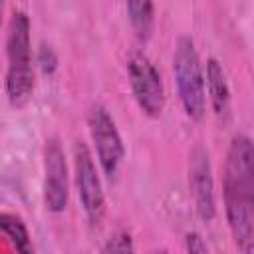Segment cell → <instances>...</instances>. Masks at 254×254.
<instances>
[{"instance_id": "cell-1", "label": "cell", "mask_w": 254, "mask_h": 254, "mask_svg": "<svg viewBox=\"0 0 254 254\" xmlns=\"http://www.w3.org/2000/svg\"><path fill=\"white\" fill-rule=\"evenodd\" d=\"M222 200L228 230L242 254H254V141L236 133L222 167Z\"/></svg>"}, {"instance_id": "cell-2", "label": "cell", "mask_w": 254, "mask_h": 254, "mask_svg": "<svg viewBox=\"0 0 254 254\" xmlns=\"http://www.w3.org/2000/svg\"><path fill=\"white\" fill-rule=\"evenodd\" d=\"M6 97L14 107L28 103L34 91V65L30 42V18L26 10L12 8L6 26Z\"/></svg>"}, {"instance_id": "cell-3", "label": "cell", "mask_w": 254, "mask_h": 254, "mask_svg": "<svg viewBox=\"0 0 254 254\" xmlns=\"http://www.w3.org/2000/svg\"><path fill=\"white\" fill-rule=\"evenodd\" d=\"M173 73L187 117H190L192 121H200L206 111V81L194 40L187 34L179 36L175 44Z\"/></svg>"}, {"instance_id": "cell-4", "label": "cell", "mask_w": 254, "mask_h": 254, "mask_svg": "<svg viewBox=\"0 0 254 254\" xmlns=\"http://www.w3.org/2000/svg\"><path fill=\"white\" fill-rule=\"evenodd\" d=\"M73 179L87 222L99 226L105 216V194L93 155L83 141L73 143Z\"/></svg>"}, {"instance_id": "cell-5", "label": "cell", "mask_w": 254, "mask_h": 254, "mask_svg": "<svg viewBox=\"0 0 254 254\" xmlns=\"http://www.w3.org/2000/svg\"><path fill=\"white\" fill-rule=\"evenodd\" d=\"M127 75L139 109L147 117H159L165 107V85L151 58L143 52H133L127 60Z\"/></svg>"}, {"instance_id": "cell-6", "label": "cell", "mask_w": 254, "mask_h": 254, "mask_svg": "<svg viewBox=\"0 0 254 254\" xmlns=\"http://www.w3.org/2000/svg\"><path fill=\"white\" fill-rule=\"evenodd\" d=\"M87 129L103 175L113 179L125 159V145L121 141L115 119L103 105H93L87 113Z\"/></svg>"}, {"instance_id": "cell-7", "label": "cell", "mask_w": 254, "mask_h": 254, "mask_svg": "<svg viewBox=\"0 0 254 254\" xmlns=\"http://www.w3.org/2000/svg\"><path fill=\"white\" fill-rule=\"evenodd\" d=\"M69 198V175L65 153L58 137L44 145V204L50 212H64Z\"/></svg>"}, {"instance_id": "cell-8", "label": "cell", "mask_w": 254, "mask_h": 254, "mask_svg": "<svg viewBox=\"0 0 254 254\" xmlns=\"http://www.w3.org/2000/svg\"><path fill=\"white\" fill-rule=\"evenodd\" d=\"M189 189H190V196H192L196 214L202 220H212L214 218V212H216L214 183H212L208 153L200 145H196L190 151V161H189Z\"/></svg>"}, {"instance_id": "cell-9", "label": "cell", "mask_w": 254, "mask_h": 254, "mask_svg": "<svg viewBox=\"0 0 254 254\" xmlns=\"http://www.w3.org/2000/svg\"><path fill=\"white\" fill-rule=\"evenodd\" d=\"M204 81H206V93H208L212 111L218 117L226 115L228 107H230V87H228V79H226L224 67L216 58H208L206 60Z\"/></svg>"}, {"instance_id": "cell-10", "label": "cell", "mask_w": 254, "mask_h": 254, "mask_svg": "<svg viewBox=\"0 0 254 254\" xmlns=\"http://www.w3.org/2000/svg\"><path fill=\"white\" fill-rule=\"evenodd\" d=\"M0 228L16 254H36L30 230H28L26 222L22 220V216L2 210L0 212Z\"/></svg>"}, {"instance_id": "cell-11", "label": "cell", "mask_w": 254, "mask_h": 254, "mask_svg": "<svg viewBox=\"0 0 254 254\" xmlns=\"http://www.w3.org/2000/svg\"><path fill=\"white\" fill-rule=\"evenodd\" d=\"M127 14H129V22H131L135 34L141 40H147L151 36L153 22H155L153 2H149V0H131V2H127Z\"/></svg>"}, {"instance_id": "cell-12", "label": "cell", "mask_w": 254, "mask_h": 254, "mask_svg": "<svg viewBox=\"0 0 254 254\" xmlns=\"http://www.w3.org/2000/svg\"><path fill=\"white\" fill-rule=\"evenodd\" d=\"M101 254H135V246H133L131 234L125 232V230L113 232V234L105 240Z\"/></svg>"}, {"instance_id": "cell-13", "label": "cell", "mask_w": 254, "mask_h": 254, "mask_svg": "<svg viewBox=\"0 0 254 254\" xmlns=\"http://www.w3.org/2000/svg\"><path fill=\"white\" fill-rule=\"evenodd\" d=\"M185 248H187V254H210L208 246L202 240V236L198 232H194V230L185 236Z\"/></svg>"}, {"instance_id": "cell-14", "label": "cell", "mask_w": 254, "mask_h": 254, "mask_svg": "<svg viewBox=\"0 0 254 254\" xmlns=\"http://www.w3.org/2000/svg\"><path fill=\"white\" fill-rule=\"evenodd\" d=\"M38 64H40L42 69L48 71V73H52V71L56 69V65H58V56H56V52L52 50V46L42 44V48H40V56H38Z\"/></svg>"}, {"instance_id": "cell-15", "label": "cell", "mask_w": 254, "mask_h": 254, "mask_svg": "<svg viewBox=\"0 0 254 254\" xmlns=\"http://www.w3.org/2000/svg\"><path fill=\"white\" fill-rule=\"evenodd\" d=\"M155 254H171V252H169V250H157Z\"/></svg>"}]
</instances>
